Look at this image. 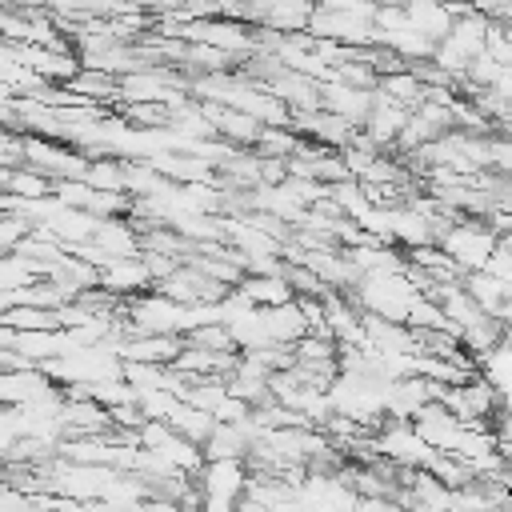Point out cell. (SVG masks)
Masks as SVG:
<instances>
[{"instance_id":"6da1fadb","label":"cell","mask_w":512,"mask_h":512,"mask_svg":"<svg viewBox=\"0 0 512 512\" xmlns=\"http://www.w3.org/2000/svg\"><path fill=\"white\" fill-rule=\"evenodd\" d=\"M248 472L236 456L228 460H204L200 464V488H204V504L220 508V504H240L244 488H248Z\"/></svg>"}]
</instances>
